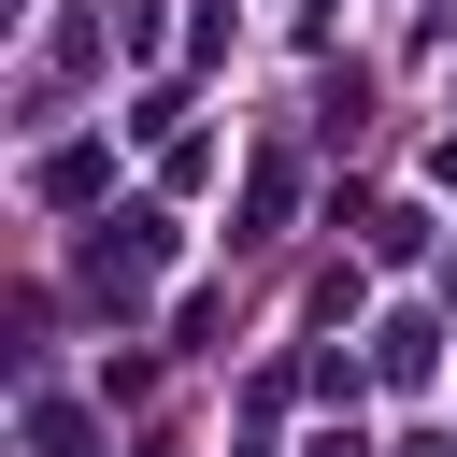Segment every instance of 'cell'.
Listing matches in <instances>:
<instances>
[{
    "label": "cell",
    "mask_w": 457,
    "mask_h": 457,
    "mask_svg": "<svg viewBox=\"0 0 457 457\" xmlns=\"http://www.w3.org/2000/svg\"><path fill=\"white\" fill-rule=\"evenodd\" d=\"M314 457H371V443H357V428H314Z\"/></svg>",
    "instance_id": "4"
},
{
    "label": "cell",
    "mask_w": 457,
    "mask_h": 457,
    "mask_svg": "<svg viewBox=\"0 0 457 457\" xmlns=\"http://www.w3.org/2000/svg\"><path fill=\"white\" fill-rule=\"evenodd\" d=\"M286 200H300V171H286V157H257V171H243V243H271V228H286Z\"/></svg>",
    "instance_id": "2"
},
{
    "label": "cell",
    "mask_w": 457,
    "mask_h": 457,
    "mask_svg": "<svg viewBox=\"0 0 457 457\" xmlns=\"http://www.w3.org/2000/svg\"><path fill=\"white\" fill-rule=\"evenodd\" d=\"M29 457H100V428H86L71 400H29Z\"/></svg>",
    "instance_id": "3"
},
{
    "label": "cell",
    "mask_w": 457,
    "mask_h": 457,
    "mask_svg": "<svg viewBox=\"0 0 457 457\" xmlns=\"http://www.w3.org/2000/svg\"><path fill=\"white\" fill-rule=\"evenodd\" d=\"M428 343H443L428 314H386V328H371V371H386V386H428Z\"/></svg>",
    "instance_id": "1"
},
{
    "label": "cell",
    "mask_w": 457,
    "mask_h": 457,
    "mask_svg": "<svg viewBox=\"0 0 457 457\" xmlns=\"http://www.w3.org/2000/svg\"><path fill=\"white\" fill-rule=\"evenodd\" d=\"M400 457H443V443H400Z\"/></svg>",
    "instance_id": "5"
}]
</instances>
